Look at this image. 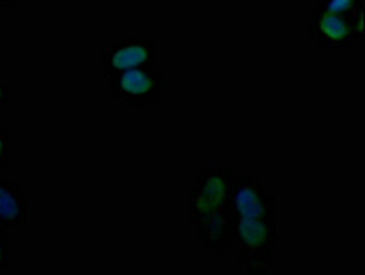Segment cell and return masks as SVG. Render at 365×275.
<instances>
[{"label":"cell","instance_id":"cell-1","mask_svg":"<svg viewBox=\"0 0 365 275\" xmlns=\"http://www.w3.org/2000/svg\"><path fill=\"white\" fill-rule=\"evenodd\" d=\"M232 244L239 268L246 274H268L277 268L275 251L281 246L277 220H232Z\"/></svg>","mask_w":365,"mask_h":275},{"label":"cell","instance_id":"cell-2","mask_svg":"<svg viewBox=\"0 0 365 275\" xmlns=\"http://www.w3.org/2000/svg\"><path fill=\"white\" fill-rule=\"evenodd\" d=\"M232 220L268 219L277 220V197L264 180L254 177H233L228 200L224 206Z\"/></svg>","mask_w":365,"mask_h":275},{"label":"cell","instance_id":"cell-3","mask_svg":"<svg viewBox=\"0 0 365 275\" xmlns=\"http://www.w3.org/2000/svg\"><path fill=\"white\" fill-rule=\"evenodd\" d=\"M110 95L123 107L149 108L165 90V76L156 68H133L110 76Z\"/></svg>","mask_w":365,"mask_h":275},{"label":"cell","instance_id":"cell-4","mask_svg":"<svg viewBox=\"0 0 365 275\" xmlns=\"http://www.w3.org/2000/svg\"><path fill=\"white\" fill-rule=\"evenodd\" d=\"M156 43L147 33H125L101 48V66L107 78L133 68H155Z\"/></svg>","mask_w":365,"mask_h":275},{"label":"cell","instance_id":"cell-5","mask_svg":"<svg viewBox=\"0 0 365 275\" xmlns=\"http://www.w3.org/2000/svg\"><path fill=\"white\" fill-rule=\"evenodd\" d=\"M233 175L228 165H206L195 177L190 193V222H198L204 217L224 209L228 200Z\"/></svg>","mask_w":365,"mask_h":275},{"label":"cell","instance_id":"cell-6","mask_svg":"<svg viewBox=\"0 0 365 275\" xmlns=\"http://www.w3.org/2000/svg\"><path fill=\"white\" fill-rule=\"evenodd\" d=\"M307 33L318 48H352L365 37L364 21L344 17V15L327 14L312 8L307 19Z\"/></svg>","mask_w":365,"mask_h":275},{"label":"cell","instance_id":"cell-7","mask_svg":"<svg viewBox=\"0 0 365 275\" xmlns=\"http://www.w3.org/2000/svg\"><path fill=\"white\" fill-rule=\"evenodd\" d=\"M30 222V200L11 178L0 177V226L6 229Z\"/></svg>","mask_w":365,"mask_h":275},{"label":"cell","instance_id":"cell-8","mask_svg":"<svg viewBox=\"0 0 365 275\" xmlns=\"http://www.w3.org/2000/svg\"><path fill=\"white\" fill-rule=\"evenodd\" d=\"M197 228L198 241L207 254H226L232 244V222L226 209H219L193 224Z\"/></svg>","mask_w":365,"mask_h":275},{"label":"cell","instance_id":"cell-9","mask_svg":"<svg viewBox=\"0 0 365 275\" xmlns=\"http://www.w3.org/2000/svg\"><path fill=\"white\" fill-rule=\"evenodd\" d=\"M312 8L327 14L344 15L354 21H364V0H316Z\"/></svg>","mask_w":365,"mask_h":275},{"label":"cell","instance_id":"cell-10","mask_svg":"<svg viewBox=\"0 0 365 275\" xmlns=\"http://www.w3.org/2000/svg\"><path fill=\"white\" fill-rule=\"evenodd\" d=\"M9 152H11V133L8 127L0 123V169L9 165Z\"/></svg>","mask_w":365,"mask_h":275},{"label":"cell","instance_id":"cell-11","mask_svg":"<svg viewBox=\"0 0 365 275\" xmlns=\"http://www.w3.org/2000/svg\"><path fill=\"white\" fill-rule=\"evenodd\" d=\"M9 246H11V235L6 232L4 226H0V271L9 268Z\"/></svg>","mask_w":365,"mask_h":275},{"label":"cell","instance_id":"cell-12","mask_svg":"<svg viewBox=\"0 0 365 275\" xmlns=\"http://www.w3.org/2000/svg\"><path fill=\"white\" fill-rule=\"evenodd\" d=\"M14 99H15L14 88L4 81L2 73H0V110H4L6 107H9V105L14 103Z\"/></svg>","mask_w":365,"mask_h":275},{"label":"cell","instance_id":"cell-13","mask_svg":"<svg viewBox=\"0 0 365 275\" xmlns=\"http://www.w3.org/2000/svg\"><path fill=\"white\" fill-rule=\"evenodd\" d=\"M21 0H0V8H15Z\"/></svg>","mask_w":365,"mask_h":275}]
</instances>
